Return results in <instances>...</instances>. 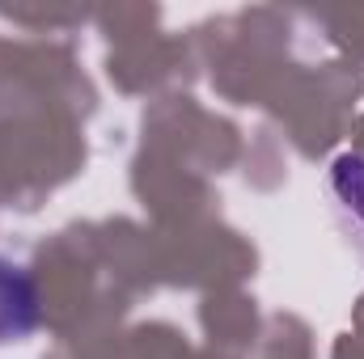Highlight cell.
I'll list each match as a JSON object with an SVG mask.
<instances>
[{
  "mask_svg": "<svg viewBox=\"0 0 364 359\" xmlns=\"http://www.w3.org/2000/svg\"><path fill=\"white\" fill-rule=\"evenodd\" d=\"M38 326V292L26 267L0 258V347L21 343Z\"/></svg>",
  "mask_w": 364,
  "mask_h": 359,
  "instance_id": "1",
  "label": "cell"
},
{
  "mask_svg": "<svg viewBox=\"0 0 364 359\" xmlns=\"http://www.w3.org/2000/svg\"><path fill=\"white\" fill-rule=\"evenodd\" d=\"M335 190H339L343 207H352L364 220V161L360 157H343L335 165Z\"/></svg>",
  "mask_w": 364,
  "mask_h": 359,
  "instance_id": "2",
  "label": "cell"
}]
</instances>
